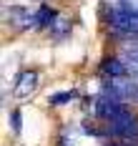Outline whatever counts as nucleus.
Returning <instances> with one entry per match:
<instances>
[{
	"instance_id": "f257e3e1",
	"label": "nucleus",
	"mask_w": 138,
	"mask_h": 146,
	"mask_svg": "<svg viewBox=\"0 0 138 146\" xmlns=\"http://www.w3.org/2000/svg\"><path fill=\"white\" fill-rule=\"evenodd\" d=\"M106 20L113 35H118L123 40H136L138 38V13L123 8V5H108Z\"/></svg>"
},
{
	"instance_id": "f03ea898",
	"label": "nucleus",
	"mask_w": 138,
	"mask_h": 146,
	"mask_svg": "<svg viewBox=\"0 0 138 146\" xmlns=\"http://www.w3.org/2000/svg\"><path fill=\"white\" fill-rule=\"evenodd\" d=\"M38 81H40V76H38L35 71H23L20 76H18L15 86H13V93H15L18 98H28L30 93H35Z\"/></svg>"
},
{
	"instance_id": "7ed1b4c3",
	"label": "nucleus",
	"mask_w": 138,
	"mask_h": 146,
	"mask_svg": "<svg viewBox=\"0 0 138 146\" xmlns=\"http://www.w3.org/2000/svg\"><path fill=\"white\" fill-rule=\"evenodd\" d=\"M76 91H60V93H53L50 96V106H63V103H70L76 101Z\"/></svg>"
},
{
	"instance_id": "20e7f679",
	"label": "nucleus",
	"mask_w": 138,
	"mask_h": 146,
	"mask_svg": "<svg viewBox=\"0 0 138 146\" xmlns=\"http://www.w3.org/2000/svg\"><path fill=\"white\" fill-rule=\"evenodd\" d=\"M13 129L20 131V113H18V111H13Z\"/></svg>"
}]
</instances>
